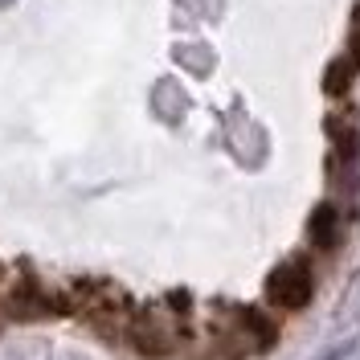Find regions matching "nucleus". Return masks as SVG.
<instances>
[{
    "label": "nucleus",
    "instance_id": "obj_3",
    "mask_svg": "<svg viewBox=\"0 0 360 360\" xmlns=\"http://www.w3.org/2000/svg\"><path fill=\"white\" fill-rule=\"evenodd\" d=\"M123 332H127V344L148 360H160V356H168V352L176 348L172 328H168L164 319H156V315H135V319H127Z\"/></svg>",
    "mask_w": 360,
    "mask_h": 360
},
{
    "label": "nucleus",
    "instance_id": "obj_6",
    "mask_svg": "<svg viewBox=\"0 0 360 360\" xmlns=\"http://www.w3.org/2000/svg\"><path fill=\"white\" fill-rule=\"evenodd\" d=\"M348 62L360 66V0H356V8H352V29H348Z\"/></svg>",
    "mask_w": 360,
    "mask_h": 360
},
{
    "label": "nucleus",
    "instance_id": "obj_2",
    "mask_svg": "<svg viewBox=\"0 0 360 360\" xmlns=\"http://www.w3.org/2000/svg\"><path fill=\"white\" fill-rule=\"evenodd\" d=\"M311 291H315V278H311V270H307V262H299V258L283 262V266H274V274L266 278L270 303H274V307H287V311L307 307Z\"/></svg>",
    "mask_w": 360,
    "mask_h": 360
},
{
    "label": "nucleus",
    "instance_id": "obj_1",
    "mask_svg": "<svg viewBox=\"0 0 360 360\" xmlns=\"http://www.w3.org/2000/svg\"><path fill=\"white\" fill-rule=\"evenodd\" d=\"M0 307L13 319H25V323H37V319H53V315L70 311V295H49L41 291L37 283H17L13 291L0 295Z\"/></svg>",
    "mask_w": 360,
    "mask_h": 360
},
{
    "label": "nucleus",
    "instance_id": "obj_5",
    "mask_svg": "<svg viewBox=\"0 0 360 360\" xmlns=\"http://www.w3.org/2000/svg\"><path fill=\"white\" fill-rule=\"evenodd\" d=\"M348 78H352V62H336V66L328 70V78H323V86H328V94H344V86H348Z\"/></svg>",
    "mask_w": 360,
    "mask_h": 360
},
{
    "label": "nucleus",
    "instance_id": "obj_4",
    "mask_svg": "<svg viewBox=\"0 0 360 360\" xmlns=\"http://www.w3.org/2000/svg\"><path fill=\"white\" fill-rule=\"evenodd\" d=\"M307 233H311V246H319V250H332V246H336V238H340V217H336V209H332V205H319V209L311 213Z\"/></svg>",
    "mask_w": 360,
    "mask_h": 360
}]
</instances>
